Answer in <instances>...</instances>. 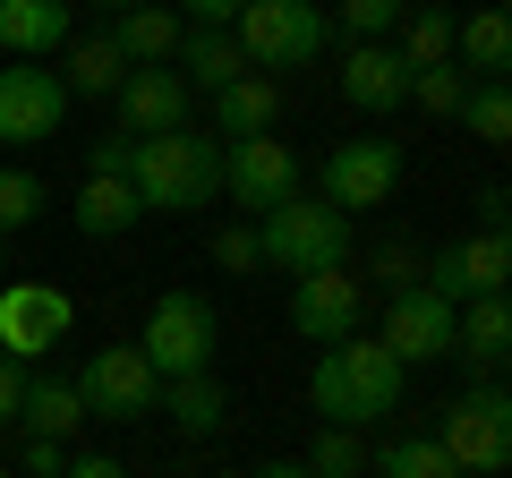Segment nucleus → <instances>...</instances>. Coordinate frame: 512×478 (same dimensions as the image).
I'll use <instances>...</instances> for the list:
<instances>
[{"label": "nucleus", "instance_id": "1", "mask_svg": "<svg viewBox=\"0 0 512 478\" xmlns=\"http://www.w3.org/2000/svg\"><path fill=\"white\" fill-rule=\"evenodd\" d=\"M128 188L146 214H205L222 197V137H205L197 120L171 137H128Z\"/></svg>", "mask_w": 512, "mask_h": 478}, {"label": "nucleus", "instance_id": "2", "mask_svg": "<svg viewBox=\"0 0 512 478\" xmlns=\"http://www.w3.org/2000/svg\"><path fill=\"white\" fill-rule=\"evenodd\" d=\"M402 359L384 342H325V359L308 368V402H316V419L325 427H376V419H393L402 410Z\"/></svg>", "mask_w": 512, "mask_h": 478}, {"label": "nucleus", "instance_id": "3", "mask_svg": "<svg viewBox=\"0 0 512 478\" xmlns=\"http://www.w3.org/2000/svg\"><path fill=\"white\" fill-rule=\"evenodd\" d=\"M256 231V265H274V274H342L350 265V248H359V231H350V214H333L325 197H282V205H265V214L248 222Z\"/></svg>", "mask_w": 512, "mask_h": 478}, {"label": "nucleus", "instance_id": "4", "mask_svg": "<svg viewBox=\"0 0 512 478\" xmlns=\"http://www.w3.org/2000/svg\"><path fill=\"white\" fill-rule=\"evenodd\" d=\"M231 43L248 52L256 77H274V69H316L333 43V18H325V0H248L231 18Z\"/></svg>", "mask_w": 512, "mask_h": 478}, {"label": "nucleus", "instance_id": "5", "mask_svg": "<svg viewBox=\"0 0 512 478\" xmlns=\"http://www.w3.org/2000/svg\"><path fill=\"white\" fill-rule=\"evenodd\" d=\"M436 444L461 478H504L512 470V393L504 385H461L436 410Z\"/></svg>", "mask_w": 512, "mask_h": 478}, {"label": "nucleus", "instance_id": "6", "mask_svg": "<svg viewBox=\"0 0 512 478\" xmlns=\"http://www.w3.org/2000/svg\"><path fill=\"white\" fill-rule=\"evenodd\" d=\"M137 350H146V368L163 376H205L214 368V350H222V325H214V299L197 291H163L146 308V333H137Z\"/></svg>", "mask_w": 512, "mask_h": 478}, {"label": "nucleus", "instance_id": "7", "mask_svg": "<svg viewBox=\"0 0 512 478\" xmlns=\"http://www.w3.org/2000/svg\"><path fill=\"white\" fill-rule=\"evenodd\" d=\"M69 120V86L52 60H0V146H43Z\"/></svg>", "mask_w": 512, "mask_h": 478}, {"label": "nucleus", "instance_id": "8", "mask_svg": "<svg viewBox=\"0 0 512 478\" xmlns=\"http://www.w3.org/2000/svg\"><path fill=\"white\" fill-rule=\"evenodd\" d=\"M154 393H163V376L146 368V350H137V342H111V350H94L86 368H77V402H86V419L128 427V419H146V410H154Z\"/></svg>", "mask_w": 512, "mask_h": 478}, {"label": "nucleus", "instance_id": "9", "mask_svg": "<svg viewBox=\"0 0 512 478\" xmlns=\"http://www.w3.org/2000/svg\"><path fill=\"white\" fill-rule=\"evenodd\" d=\"M393 188H402V137H342L325 154V205L333 214L393 205Z\"/></svg>", "mask_w": 512, "mask_h": 478}, {"label": "nucleus", "instance_id": "10", "mask_svg": "<svg viewBox=\"0 0 512 478\" xmlns=\"http://www.w3.org/2000/svg\"><path fill=\"white\" fill-rule=\"evenodd\" d=\"M69 325H77V299L60 282H0V350L18 368H35L52 342H69Z\"/></svg>", "mask_w": 512, "mask_h": 478}, {"label": "nucleus", "instance_id": "11", "mask_svg": "<svg viewBox=\"0 0 512 478\" xmlns=\"http://www.w3.org/2000/svg\"><path fill=\"white\" fill-rule=\"evenodd\" d=\"M359 316H367V282L350 274V265H342V274H299L291 282V333H299V342H316V350L350 342Z\"/></svg>", "mask_w": 512, "mask_h": 478}, {"label": "nucleus", "instance_id": "12", "mask_svg": "<svg viewBox=\"0 0 512 478\" xmlns=\"http://www.w3.org/2000/svg\"><path fill=\"white\" fill-rule=\"evenodd\" d=\"M222 197L248 205V214L299 197V154L282 137H239V146H222Z\"/></svg>", "mask_w": 512, "mask_h": 478}, {"label": "nucleus", "instance_id": "13", "mask_svg": "<svg viewBox=\"0 0 512 478\" xmlns=\"http://www.w3.org/2000/svg\"><path fill=\"white\" fill-rule=\"evenodd\" d=\"M504 274H512V248H504V231H470V239H453V248H436L427 257V291L436 299H504Z\"/></svg>", "mask_w": 512, "mask_h": 478}, {"label": "nucleus", "instance_id": "14", "mask_svg": "<svg viewBox=\"0 0 512 478\" xmlns=\"http://www.w3.org/2000/svg\"><path fill=\"white\" fill-rule=\"evenodd\" d=\"M402 368H427V359H453V299H436L419 282V291H393L384 299V333H376Z\"/></svg>", "mask_w": 512, "mask_h": 478}, {"label": "nucleus", "instance_id": "15", "mask_svg": "<svg viewBox=\"0 0 512 478\" xmlns=\"http://www.w3.org/2000/svg\"><path fill=\"white\" fill-rule=\"evenodd\" d=\"M111 103H120V129H111V137H171V129H188L180 69H128Z\"/></svg>", "mask_w": 512, "mask_h": 478}, {"label": "nucleus", "instance_id": "16", "mask_svg": "<svg viewBox=\"0 0 512 478\" xmlns=\"http://www.w3.org/2000/svg\"><path fill=\"white\" fill-rule=\"evenodd\" d=\"M342 103L350 111H402L410 103V60L393 52V43H350L342 52Z\"/></svg>", "mask_w": 512, "mask_h": 478}, {"label": "nucleus", "instance_id": "17", "mask_svg": "<svg viewBox=\"0 0 512 478\" xmlns=\"http://www.w3.org/2000/svg\"><path fill=\"white\" fill-rule=\"evenodd\" d=\"M453 359L478 376V385H495L512 359V308L504 299H461L453 308Z\"/></svg>", "mask_w": 512, "mask_h": 478}, {"label": "nucleus", "instance_id": "18", "mask_svg": "<svg viewBox=\"0 0 512 478\" xmlns=\"http://www.w3.org/2000/svg\"><path fill=\"white\" fill-rule=\"evenodd\" d=\"M154 410H171V427H180L188 444H214L222 427H231V385H222L214 368L205 376H171V385L154 393Z\"/></svg>", "mask_w": 512, "mask_h": 478}, {"label": "nucleus", "instance_id": "19", "mask_svg": "<svg viewBox=\"0 0 512 478\" xmlns=\"http://www.w3.org/2000/svg\"><path fill=\"white\" fill-rule=\"evenodd\" d=\"M69 26V0H0V60H52Z\"/></svg>", "mask_w": 512, "mask_h": 478}, {"label": "nucleus", "instance_id": "20", "mask_svg": "<svg viewBox=\"0 0 512 478\" xmlns=\"http://www.w3.org/2000/svg\"><path fill=\"white\" fill-rule=\"evenodd\" d=\"M171 69H180L188 94H222L231 77H248V52L231 43V26H188L180 52H171Z\"/></svg>", "mask_w": 512, "mask_h": 478}, {"label": "nucleus", "instance_id": "21", "mask_svg": "<svg viewBox=\"0 0 512 478\" xmlns=\"http://www.w3.org/2000/svg\"><path fill=\"white\" fill-rule=\"evenodd\" d=\"M111 35V52L128 60V69H171V52H180V9H163V0H146V9H128V18H111L103 26Z\"/></svg>", "mask_w": 512, "mask_h": 478}, {"label": "nucleus", "instance_id": "22", "mask_svg": "<svg viewBox=\"0 0 512 478\" xmlns=\"http://www.w3.org/2000/svg\"><path fill=\"white\" fill-rule=\"evenodd\" d=\"M274 120H282V86L274 77H231V86L214 94V137L222 146H239V137H274Z\"/></svg>", "mask_w": 512, "mask_h": 478}, {"label": "nucleus", "instance_id": "23", "mask_svg": "<svg viewBox=\"0 0 512 478\" xmlns=\"http://www.w3.org/2000/svg\"><path fill=\"white\" fill-rule=\"evenodd\" d=\"M69 222H77L86 239H120V231H137V222H146V205H137V188H128V180H77Z\"/></svg>", "mask_w": 512, "mask_h": 478}, {"label": "nucleus", "instance_id": "24", "mask_svg": "<svg viewBox=\"0 0 512 478\" xmlns=\"http://www.w3.org/2000/svg\"><path fill=\"white\" fill-rule=\"evenodd\" d=\"M120 77H128V60L111 52L103 26H94V35H69V43H60V86H69V103H77V94H103V103H111V94H120Z\"/></svg>", "mask_w": 512, "mask_h": 478}, {"label": "nucleus", "instance_id": "25", "mask_svg": "<svg viewBox=\"0 0 512 478\" xmlns=\"http://www.w3.org/2000/svg\"><path fill=\"white\" fill-rule=\"evenodd\" d=\"M18 427H26V436H52V444H69L77 427H86L77 376H35V385H26V410H18Z\"/></svg>", "mask_w": 512, "mask_h": 478}, {"label": "nucleus", "instance_id": "26", "mask_svg": "<svg viewBox=\"0 0 512 478\" xmlns=\"http://www.w3.org/2000/svg\"><path fill=\"white\" fill-rule=\"evenodd\" d=\"M453 9L444 0H410L402 9V26H393V52L410 60V69H436V60H453Z\"/></svg>", "mask_w": 512, "mask_h": 478}, {"label": "nucleus", "instance_id": "27", "mask_svg": "<svg viewBox=\"0 0 512 478\" xmlns=\"http://www.w3.org/2000/svg\"><path fill=\"white\" fill-rule=\"evenodd\" d=\"M504 60H512V26H504V9H478V18L453 26V69H470V77H504Z\"/></svg>", "mask_w": 512, "mask_h": 478}, {"label": "nucleus", "instance_id": "28", "mask_svg": "<svg viewBox=\"0 0 512 478\" xmlns=\"http://www.w3.org/2000/svg\"><path fill=\"white\" fill-rule=\"evenodd\" d=\"M367 478H461V470L444 461L436 436H393L384 453H367Z\"/></svg>", "mask_w": 512, "mask_h": 478}, {"label": "nucleus", "instance_id": "29", "mask_svg": "<svg viewBox=\"0 0 512 478\" xmlns=\"http://www.w3.org/2000/svg\"><path fill=\"white\" fill-rule=\"evenodd\" d=\"M461 129H470L478 146H504V137H512V94H504V77H478V86L461 94Z\"/></svg>", "mask_w": 512, "mask_h": 478}, {"label": "nucleus", "instance_id": "30", "mask_svg": "<svg viewBox=\"0 0 512 478\" xmlns=\"http://www.w3.org/2000/svg\"><path fill=\"white\" fill-rule=\"evenodd\" d=\"M470 86H478V77L453 69V60H436V69H410V103L436 111V120H461V94H470Z\"/></svg>", "mask_w": 512, "mask_h": 478}, {"label": "nucleus", "instance_id": "31", "mask_svg": "<svg viewBox=\"0 0 512 478\" xmlns=\"http://www.w3.org/2000/svg\"><path fill=\"white\" fill-rule=\"evenodd\" d=\"M308 478H367V444H359V427H316V444H308Z\"/></svg>", "mask_w": 512, "mask_h": 478}, {"label": "nucleus", "instance_id": "32", "mask_svg": "<svg viewBox=\"0 0 512 478\" xmlns=\"http://www.w3.org/2000/svg\"><path fill=\"white\" fill-rule=\"evenodd\" d=\"M402 9H410V0H342V18H333V35H350V43H393Z\"/></svg>", "mask_w": 512, "mask_h": 478}, {"label": "nucleus", "instance_id": "33", "mask_svg": "<svg viewBox=\"0 0 512 478\" xmlns=\"http://www.w3.org/2000/svg\"><path fill=\"white\" fill-rule=\"evenodd\" d=\"M43 205H52V188H43L35 171H0V239H9V231H26V222H35Z\"/></svg>", "mask_w": 512, "mask_h": 478}, {"label": "nucleus", "instance_id": "34", "mask_svg": "<svg viewBox=\"0 0 512 478\" xmlns=\"http://www.w3.org/2000/svg\"><path fill=\"white\" fill-rule=\"evenodd\" d=\"M367 274H376V282H384V299H393V291H419V282H427V257L410 248V239H384L376 257H367Z\"/></svg>", "mask_w": 512, "mask_h": 478}, {"label": "nucleus", "instance_id": "35", "mask_svg": "<svg viewBox=\"0 0 512 478\" xmlns=\"http://www.w3.org/2000/svg\"><path fill=\"white\" fill-rule=\"evenodd\" d=\"M214 265H222V274H256V231H248V222L214 231Z\"/></svg>", "mask_w": 512, "mask_h": 478}, {"label": "nucleus", "instance_id": "36", "mask_svg": "<svg viewBox=\"0 0 512 478\" xmlns=\"http://www.w3.org/2000/svg\"><path fill=\"white\" fill-rule=\"evenodd\" d=\"M26 385H35V368H18V359L0 350V427H18V410H26Z\"/></svg>", "mask_w": 512, "mask_h": 478}, {"label": "nucleus", "instance_id": "37", "mask_svg": "<svg viewBox=\"0 0 512 478\" xmlns=\"http://www.w3.org/2000/svg\"><path fill=\"white\" fill-rule=\"evenodd\" d=\"M18 470H26V478H60V470H69V444H52V436H26Z\"/></svg>", "mask_w": 512, "mask_h": 478}, {"label": "nucleus", "instance_id": "38", "mask_svg": "<svg viewBox=\"0 0 512 478\" xmlns=\"http://www.w3.org/2000/svg\"><path fill=\"white\" fill-rule=\"evenodd\" d=\"M128 171V137H94L86 146V180H120Z\"/></svg>", "mask_w": 512, "mask_h": 478}, {"label": "nucleus", "instance_id": "39", "mask_svg": "<svg viewBox=\"0 0 512 478\" xmlns=\"http://www.w3.org/2000/svg\"><path fill=\"white\" fill-rule=\"evenodd\" d=\"M248 0H180V26H231Z\"/></svg>", "mask_w": 512, "mask_h": 478}, {"label": "nucleus", "instance_id": "40", "mask_svg": "<svg viewBox=\"0 0 512 478\" xmlns=\"http://www.w3.org/2000/svg\"><path fill=\"white\" fill-rule=\"evenodd\" d=\"M60 478H128V470H120V461H111V453H77V461H69V470H60Z\"/></svg>", "mask_w": 512, "mask_h": 478}, {"label": "nucleus", "instance_id": "41", "mask_svg": "<svg viewBox=\"0 0 512 478\" xmlns=\"http://www.w3.org/2000/svg\"><path fill=\"white\" fill-rule=\"evenodd\" d=\"M504 214H512L504 188H478V231H504Z\"/></svg>", "mask_w": 512, "mask_h": 478}, {"label": "nucleus", "instance_id": "42", "mask_svg": "<svg viewBox=\"0 0 512 478\" xmlns=\"http://www.w3.org/2000/svg\"><path fill=\"white\" fill-rule=\"evenodd\" d=\"M248 478H308V461H256Z\"/></svg>", "mask_w": 512, "mask_h": 478}, {"label": "nucleus", "instance_id": "43", "mask_svg": "<svg viewBox=\"0 0 512 478\" xmlns=\"http://www.w3.org/2000/svg\"><path fill=\"white\" fill-rule=\"evenodd\" d=\"M86 9H103V18H128V9H146V0H86Z\"/></svg>", "mask_w": 512, "mask_h": 478}, {"label": "nucleus", "instance_id": "44", "mask_svg": "<svg viewBox=\"0 0 512 478\" xmlns=\"http://www.w3.org/2000/svg\"><path fill=\"white\" fill-rule=\"evenodd\" d=\"M0 274H9V239H0Z\"/></svg>", "mask_w": 512, "mask_h": 478}, {"label": "nucleus", "instance_id": "45", "mask_svg": "<svg viewBox=\"0 0 512 478\" xmlns=\"http://www.w3.org/2000/svg\"><path fill=\"white\" fill-rule=\"evenodd\" d=\"M0 478H18V470H9V461H0Z\"/></svg>", "mask_w": 512, "mask_h": 478}, {"label": "nucleus", "instance_id": "46", "mask_svg": "<svg viewBox=\"0 0 512 478\" xmlns=\"http://www.w3.org/2000/svg\"><path fill=\"white\" fill-rule=\"evenodd\" d=\"M222 478H248V470H222Z\"/></svg>", "mask_w": 512, "mask_h": 478}, {"label": "nucleus", "instance_id": "47", "mask_svg": "<svg viewBox=\"0 0 512 478\" xmlns=\"http://www.w3.org/2000/svg\"><path fill=\"white\" fill-rule=\"evenodd\" d=\"M487 9H504V0H487Z\"/></svg>", "mask_w": 512, "mask_h": 478}]
</instances>
